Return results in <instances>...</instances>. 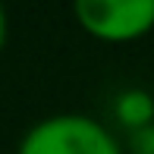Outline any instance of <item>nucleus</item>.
I'll return each mask as SVG.
<instances>
[{
    "label": "nucleus",
    "mask_w": 154,
    "mask_h": 154,
    "mask_svg": "<svg viewBox=\"0 0 154 154\" xmlns=\"http://www.w3.org/2000/svg\"><path fill=\"white\" fill-rule=\"evenodd\" d=\"M16 154H123L116 135L85 113L44 116L22 135Z\"/></svg>",
    "instance_id": "obj_1"
},
{
    "label": "nucleus",
    "mask_w": 154,
    "mask_h": 154,
    "mask_svg": "<svg viewBox=\"0 0 154 154\" xmlns=\"http://www.w3.org/2000/svg\"><path fill=\"white\" fill-rule=\"evenodd\" d=\"M79 29L104 44H129L154 32V0H75Z\"/></svg>",
    "instance_id": "obj_2"
},
{
    "label": "nucleus",
    "mask_w": 154,
    "mask_h": 154,
    "mask_svg": "<svg viewBox=\"0 0 154 154\" xmlns=\"http://www.w3.org/2000/svg\"><path fill=\"white\" fill-rule=\"evenodd\" d=\"M110 116L126 132H142L145 126L154 123V94L145 88H123L110 101Z\"/></svg>",
    "instance_id": "obj_3"
},
{
    "label": "nucleus",
    "mask_w": 154,
    "mask_h": 154,
    "mask_svg": "<svg viewBox=\"0 0 154 154\" xmlns=\"http://www.w3.org/2000/svg\"><path fill=\"white\" fill-rule=\"evenodd\" d=\"M132 154H154V123L132 135Z\"/></svg>",
    "instance_id": "obj_4"
},
{
    "label": "nucleus",
    "mask_w": 154,
    "mask_h": 154,
    "mask_svg": "<svg viewBox=\"0 0 154 154\" xmlns=\"http://www.w3.org/2000/svg\"><path fill=\"white\" fill-rule=\"evenodd\" d=\"M6 38H10V19H6V10L0 6V54L6 47Z\"/></svg>",
    "instance_id": "obj_5"
}]
</instances>
